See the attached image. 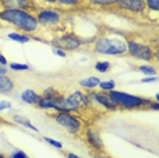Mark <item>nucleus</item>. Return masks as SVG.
Returning <instances> with one entry per match:
<instances>
[{
  "instance_id": "36",
  "label": "nucleus",
  "mask_w": 159,
  "mask_h": 158,
  "mask_svg": "<svg viewBox=\"0 0 159 158\" xmlns=\"http://www.w3.org/2000/svg\"><path fill=\"white\" fill-rule=\"evenodd\" d=\"M67 158H82V157H79L75 153H67Z\"/></svg>"
},
{
  "instance_id": "26",
  "label": "nucleus",
  "mask_w": 159,
  "mask_h": 158,
  "mask_svg": "<svg viewBox=\"0 0 159 158\" xmlns=\"http://www.w3.org/2000/svg\"><path fill=\"white\" fill-rule=\"evenodd\" d=\"M146 3V10L152 14H158L159 11V0H144Z\"/></svg>"
},
{
  "instance_id": "32",
  "label": "nucleus",
  "mask_w": 159,
  "mask_h": 158,
  "mask_svg": "<svg viewBox=\"0 0 159 158\" xmlns=\"http://www.w3.org/2000/svg\"><path fill=\"white\" fill-rule=\"evenodd\" d=\"M148 109L152 110V112H158L159 110V102L158 101H151L150 104H148Z\"/></svg>"
},
{
  "instance_id": "25",
  "label": "nucleus",
  "mask_w": 159,
  "mask_h": 158,
  "mask_svg": "<svg viewBox=\"0 0 159 158\" xmlns=\"http://www.w3.org/2000/svg\"><path fill=\"white\" fill-rule=\"evenodd\" d=\"M7 67H8V70L15 71V72H25V71L31 70V67L26 63H10Z\"/></svg>"
},
{
  "instance_id": "38",
  "label": "nucleus",
  "mask_w": 159,
  "mask_h": 158,
  "mask_svg": "<svg viewBox=\"0 0 159 158\" xmlns=\"http://www.w3.org/2000/svg\"><path fill=\"white\" fill-rule=\"evenodd\" d=\"M0 158H7L6 154H0Z\"/></svg>"
},
{
  "instance_id": "7",
  "label": "nucleus",
  "mask_w": 159,
  "mask_h": 158,
  "mask_svg": "<svg viewBox=\"0 0 159 158\" xmlns=\"http://www.w3.org/2000/svg\"><path fill=\"white\" fill-rule=\"evenodd\" d=\"M91 106L87 91L76 90L72 91L68 95H64V112L70 113H82Z\"/></svg>"
},
{
  "instance_id": "19",
  "label": "nucleus",
  "mask_w": 159,
  "mask_h": 158,
  "mask_svg": "<svg viewBox=\"0 0 159 158\" xmlns=\"http://www.w3.org/2000/svg\"><path fill=\"white\" fill-rule=\"evenodd\" d=\"M83 0H56V7L64 10H75L82 7Z\"/></svg>"
},
{
  "instance_id": "28",
  "label": "nucleus",
  "mask_w": 159,
  "mask_h": 158,
  "mask_svg": "<svg viewBox=\"0 0 159 158\" xmlns=\"http://www.w3.org/2000/svg\"><path fill=\"white\" fill-rule=\"evenodd\" d=\"M10 158H29V156L23 150H19V149H15L14 151L10 154Z\"/></svg>"
},
{
  "instance_id": "4",
  "label": "nucleus",
  "mask_w": 159,
  "mask_h": 158,
  "mask_svg": "<svg viewBox=\"0 0 159 158\" xmlns=\"http://www.w3.org/2000/svg\"><path fill=\"white\" fill-rule=\"evenodd\" d=\"M126 55L135 60H140L144 63H151L157 60V49L151 44L139 41V40L129 38L126 40Z\"/></svg>"
},
{
  "instance_id": "17",
  "label": "nucleus",
  "mask_w": 159,
  "mask_h": 158,
  "mask_svg": "<svg viewBox=\"0 0 159 158\" xmlns=\"http://www.w3.org/2000/svg\"><path fill=\"white\" fill-rule=\"evenodd\" d=\"M12 121L18 125H22V127L27 128V130L35 132V134H38V128L35 127V125L30 121V118H27L26 116H22V114H14L12 116Z\"/></svg>"
},
{
  "instance_id": "14",
  "label": "nucleus",
  "mask_w": 159,
  "mask_h": 158,
  "mask_svg": "<svg viewBox=\"0 0 159 158\" xmlns=\"http://www.w3.org/2000/svg\"><path fill=\"white\" fill-rule=\"evenodd\" d=\"M19 98H20V101L23 104H26V105L37 106V104L39 102V100H41V94L35 91L34 89H25L19 94Z\"/></svg>"
},
{
  "instance_id": "6",
  "label": "nucleus",
  "mask_w": 159,
  "mask_h": 158,
  "mask_svg": "<svg viewBox=\"0 0 159 158\" xmlns=\"http://www.w3.org/2000/svg\"><path fill=\"white\" fill-rule=\"evenodd\" d=\"M35 18L39 25V29H57L63 22V12L59 7H37L35 8Z\"/></svg>"
},
{
  "instance_id": "8",
  "label": "nucleus",
  "mask_w": 159,
  "mask_h": 158,
  "mask_svg": "<svg viewBox=\"0 0 159 158\" xmlns=\"http://www.w3.org/2000/svg\"><path fill=\"white\" fill-rule=\"evenodd\" d=\"M52 48H59L66 52H75L83 46L80 35L75 33H63L60 35H55L50 41Z\"/></svg>"
},
{
  "instance_id": "11",
  "label": "nucleus",
  "mask_w": 159,
  "mask_h": 158,
  "mask_svg": "<svg viewBox=\"0 0 159 158\" xmlns=\"http://www.w3.org/2000/svg\"><path fill=\"white\" fill-rule=\"evenodd\" d=\"M37 106L42 110H53L55 113L64 112V95L61 94L56 98H44V97H41Z\"/></svg>"
},
{
  "instance_id": "16",
  "label": "nucleus",
  "mask_w": 159,
  "mask_h": 158,
  "mask_svg": "<svg viewBox=\"0 0 159 158\" xmlns=\"http://www.w3.org/2000/svg\"><path fill=\"white\" fill-rule=\"evenodd\" d=\"M15 89V82L8 75H0V94H11Z\"/></svg>"
},
{
  "instance_id": "24",
  "label": "nucleus",
  "mask_w": 159,
  "mask_h": 158,
  "mask_svg": "<svg viewBox=\"0 0 159 158\" xmlns=\"http://www.w3.org/2000/svg\"><path fill=\"white\" fill-rule=\"evenodd\" d=\"M60 95H61V93L56 87H53V86L45 87L41 93V97H44V98H56V97H60Z\"/></svg>"
},
{
  "instance_id": "18",
  "label": "nucleus",
  "mask_w": 159,
  "mask_h": 158,
  "mask_svg": "<svg viewBox=\"0 0 159 158\" xmlns=\"http://www.w3.org/2000/svg\"><path fill=\"white\" fill-rule=\"evenodd\" d=\"M86 2V4L94 8H111L116 6L117 0H83Z\"/></svg>"
},
{
  "instance_id": "1",
  "label": "nucleus",
  "mask_w": 159,
  "mask_h": 158,
  "mask_svg": "<svg viewBox=\"0 0 159 158\" xmlns=\"http://www.w3.org/2000/svg\"><path fill=\"white\" fill-rule=\"evenodd\" d=\"M0 22L8 23L10 26L15 27L16 31L25 34H35L39 30L34 11L18 8H2L0 10Z\"/></svg>"
},
{
  "instance_id": "35",
  "label": "nucleus",
  "mask_w": 159,
  "mask_h": 158,
  "mask_svg": "<svg viewBox=\"0 0 159 158\" xmlns=\"http://www.w3.org/2000/svg\"><path fill=\"white\" fill-rule=\"evenodd\" d=\"M0 75H8V67L0 66Z\"/></svg>"
},
{
  "instance_id": "22",
  "label": "nucleus",
  "mask_w": 159,
  "mask_h": 158,
  "mask_svg": "<svg viewBox=\"0 0 159 158\" xmlns=\"http://www.w3.org/2000/svg\"><path fill=\"white\" fill-rule=\"evenodd\" d=\"M110 67H111V64H110V62H107V60H99V62H97L95 64H94L95 71H97V72H99V74L109 72Z\"/></svg>"
},
{
  "instance_id": "20",
  "label": "nucleus",
  "mask_w": 159,
  "mask_h": 158,
  "mask_svg": "<svg viewBox=\"0 0 159 158\" xmlns=\"http://www.w3.org/2000/svg\"><path fill=\"white\" fill-rule=\"evenodd\" d=\"M7 38H10L14 42H18V44H29L31 41V37L29 34L20 33V31H10L7 34Z\"/></svg>"
},
{
  "instance_id": "21",
  "label": "nucleus",
  "mask_w": 159,
  "mask_h": 158,
  "mask_svg": "<svg viewBox=\"0 0 159 158\" xmlns=\"http://www.w3.org/2000/svg\"><path fill=\"white\" fill-rule=\"evenodd\" d=\"M116 82L113 79H105V81H101L99 85H98V89L101 91H105V93H109L111 90H116Z\"/></svg>"
},
{
  "instance_id": "33",
  "label": "nucleus",
  "mask_w": 159,
  "mask_h": 158,
  "mask_svg": "<svg viewBox=\"0 0 159 158\" xmlns=\"http://www.w3.org/2000/svg\"><path fill=\"white\" fill-rule=\"evenodd\" d=\"M52 51L53 53H55L56 56H59V57H67V52L66 51H63V49H59V48H52Z\"/></svg>"
},
{
  "instance_id": "5",
  "label": "nucleus",
  "mask_w": 159,
  "mask_h": 158,
  "mask_svg": "<svg viewBox=\"0 0 159 158\" xmlns=\"http://www.w3.org/2000/svg\"><path fill=\"white\" fill-rule=\"evenodd\" d=\"M53 120L59 127L64 128L68 135L78 136L84 130V120L76 113L57 112L53 114Z\"/></svg>"
},
{
  "instance_id": "13",
  "label": "nucleus",
  "mask_w": 159,
  "mask_h": 158,
  "mask_svg": "<svg viewBox=\"0 0 159 158\" xmlns=\"http://www.w3.org/2000/svg\"><path fill=\"white\" fill-rule=\"evenodd\" d=\"M2 8H18V10H29L35 11L37 4L34 0H0Z\"/></svg>"
},
{
  "instance_id": "10",
  "label": "nucleus",
  "mask_w": 159,
  "mask_h": 158,
  "mask_svg": "<svg viewBox=\"0 0 159 158\" xmlns=\"http://www.w3.org/2000/svg\"><path fill=\"white\" fill-rule=\"evenodd\" d=\"M89 94V98H90V102H91V105L94 106H99L102 108L103 110H106V112H116L117 110V106L114 105V102L110 100V97L107 93L105 91H95V90H91V91H87Z\"/></svg>"
},
{
  "instance_id": "27",
  "label": "nucleus",
  "mask_w": 159,
  "mask_h": 158,
  "mask_svg": "<svg viewBox=\"0 0 159 158\" xmlns=\"http://www.w3.org/2000/svg\"><path fill=\"white\" fill-rule=\"evenodd\" d=\"M44 141L48 143V145H50L52 147H55V149L57 150H63V143H61L60 141H56V139H52L49 138V136H44Z\"/></svg>"
},
{
  "instance_id": "15",
  "label": "nucleus",
  "mask_w": 159,
  "mask_h": 158,
  "mask_svg": "<svg viewBox=\"0 0 159 158\" xmlns=\"http://www.w3.org/2000/svg\"><path fill=\"white\" fill-rule=\"evenodd\" d=\"M101 82V78L99 77H95V75H91V77H86L79 81V86L82 89H84L86 91H91V90H95L98 89V85Z\"/></svg>"
},
{
  "instance_id": "12",
  "label": "nucleus",
  "mask_w": 159,
  "mask_h": 158,
  "mask_svg": "<svg viewBox=\"0 0 159 158\" xmlns=\"http://www.w3.org/2000/svg\"><path fill=\"white\" fill-rule=\"evenodd\" d=\"M84 139L87 142V145L90 146V149H93L94 151H103L105 146H103V141L101 138V134L98 130L93 127L86 128L84 131Z\"/></svg>"
},
{
  "instance_id": "37",
  "label": "nucleus",
  "mask_w": 159,
  "mask_h": 158,
  "mask_svg": "<svg viewBox=\"0 0 159 158\" xmlns=\"http://www.w3.org/2000/svg\"><path fill=\"white\" fill-rule=\"evenodd\" d=\"M155 101H158V102H159V94H158V93L155 94Z\"/></svg>"
},
{
  "instance_id": "3",
  "label": "nucleus",
  "mask_w": 159,
  "mask_h": 158,
  "mask_svg": "<svg viewBox=\"0 0 159 158\" xmlns=\"http://www.w3.org/2000/svg\"><path fill=\"white\" fill-rule=\"evenodd\" d=\"M107 94H109L111 101L114 102V105L117 106V109H122V110L143 109V108H147L148 104L151 102L150 98H146V97H142V95L129 94V93L120 91V90H111Z\"/></svg>"
},
{
  "instance_id": "2",
  "label": "nucleus",
  "mask_w": 159,
  "mask_h": 158,
  "mask_svg": "<svg viewBox=\"0 0 159 158\" xmlns=\"http://www.w3.org/2000/svg\"><path fill=\"white\" fill-rule=\"evenodd\" d=\"M93 51L101 56H125L126 38L122 35L102 34L93 42Z\"/></svg>"
},
{
  "instance_id": "34",
  "label": "nucleus",
  "mask_w": 159,
  "mask_h": 158,
  "mask_svg": "<svg viewBox=\"0 0 159 158\" xmlns=\"http://www.w3.org/2000/svg\"><path fill=\"white\" fill-rule=\"evenodd\" d=\"M0 66H8V60H7V57L3 55L2 52H0Z\"/></svg>"
},
{
  "instance_id": "31",
  "label": "nucleus",
  "mask_w": 159,
  "mask_h": 158,
  "mask_svg": "<svg viewBox=\"0 0 159 158\" xmlns=\"http://www.w3.org/2000/svg\"><path fill=\"white\" fill-rule=\"evenodd\" d=\"M34 3H35V4L41 3V4L48 6V7H56V0H34Z\"/></svg>"
},
{
  "instance_id": "30",
  "label": "nucleus",
  "mask_w": 159,
  "mask_h": 158,
  "mask_svg": "<svg viewBox=\"0 0 159 158\" xmlns=\"http://www.w3.org/2000/svg\"><path fill=\"white\" fill-rule=\"evenodd\" d=\"M158 82V77H144L140 79V83L146 85V83H157Z\"/></svg>"
},
{
  "instance_id": "29",
  "label": "nucleus",
  "mask_w": 159,
  "mask_h": 158,
  "mask_svg": "<svg viewBox=\"0 0 159 158\" xmlns=\"http://www.w3.org/2000/svg\"><path fill=\"white\" fill-rule=\"evenodd\" d=\"M11 106H12L11 101H7V100H0V113L4 112V110L11 109Z\"/></svg>"
},
{
  "instance_id": "23",
  "label": "nucleus",
  "mask_w": 159,
  "mask_h": 158,
  "mask_svg": "<svg viewBox=\"0 0 159 158\" xmlns=\"http://www.w3.org/2000/svg\"><path fill=\"white\" fill-rule=\"evenodd\" d=\"M137 68H139L140 72L144 74L146 77H157V75H158L157 68H155L154 66H151L150 63H148V64H142V66H139Z\"/></svg>"
},
{
  "instance_id": "9",
  "label": "nucleus",
  "mask_w": 159,
  "mask_h": 158,
  "mask_svg": "<svg viewBox=\"0 0 159 158\" xmlns=\"http://www.w3.org/2000/svg\"><path fill=\"white\" fill-rule=\"evenodd\" d=\"M114 7L118 11L135 16H142L147 12L144 0H117Z\"/></svg>"
}]
</instances>
